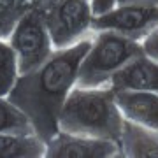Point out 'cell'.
<instances>
[{"label": "cell", "mask_w": 158, "mask_h": 158, "mask_svg": "<svg viewBox=\"0 0 158 158\" xmlns=\"http://www.w3.org/2000/svg\"><path fill=\"white\" fill-rule=\"evenodd\" d=\"M95 35V34H93ZM93 35L63 49H55L44 63L19 74L7 98L28 116L35 134L44 141L58 132V116L65 98L76 86L77 70Z\"/></svg>", "instance_id": "obj_1"}, {"label": "cell", "mask_w": 158, "mask_h": 158, "mask_svg": "<svg viewBox=\"0 0 158 158\" xmlns=\"http://www.w3.org/2000/svg\"><path fill=\"white\" fill-rule=\"evenodd\" d=\"M123 119L116 104V91L111 86H74L60 111L58 130L76 135L119 141Z\"/></svg>", "instance_id": "obj_2"}, {"label": "cell", "mask_w": 158, "mask_h": 158, "mask_svg": "<svg viewBox=\"0 0 158 158\" xmlns=\"http://www.w3.org/2000/svg\"><path fill=\"white\" fill-rule=\"evenodd\" d=\"M142 55L141 42L109 30H98L93 35L90 49L86 51L77 70L76 86L79 88H98L109 86L114 74Z\"/></svg>", "instance_id": "obj_3"}, {"label": "cell", "mask_w": 158, "mask_h": 158, "mask_svg": "<svg viewBox=\"0 0 158 158\" xmlns=\"http://www.w3.org/2000/svg\"><path fill=\"white\" fill-rule=\"evenodd\" d=\"M42 11L55 49L74 46L95 34L91 0H49Z\"/></svg>", "instance_id": "obj_4"}, {"label": "cell", "mask_w": 158, "mask_h": 158, "mask_svg": "<svg viewBox=\"0 0 158 158\" xmlns=\"http://www.w3.org/2000/svg\"><path fill=\"white\" fill-rule=\"evenodd\" d=\"M7 40L16 53L19 74L37 69L55 53L44 11L40 7H32L25 12Z\"/></svg>", "instance_id": "obj_5"}, {"label": "cell", "mask_w": 158, "mask_h": 158, "mask_svg": "<svg viewBox=\"0 0 158 158\" xmlns=\"http://www.w3.org/2000/svg\"><path fill=\"white\" fill-rule=\"evenodd\" d=\"M158 27V6L118 4L113 9L93 16V30H109L139 40Z\"/></svg>", "instance_id": "obj_6"}, {"label": "cell", "mask_w": 158, "mask_h": 158, "mask_svg": "<svg viewBox=\"0 0 158 158\" xmlns=\"http://www.w3.org/2000/svg\"><path fill=\"white\" fill-rule=\"evenodd\" d=\"M46 158H121V149L118 141L58 130L46 141Z\"/></svg>", "instance_id": "obj_7"}, {"label": "cell", "mask_w": 158, "mask_h": 158, "mask_svg": "<svg viewBox=\"0 0 158 158\" xmlns=\"http://www.w3.org/2000/svg\"><path fill=\"white\" fill-rule=\"evenodd\" d=\"M109 86L114 91L135 90L158 93V62L148 58L146 55H139L114 74Z\"/></svg>", "instance_id": "obj_8"}, {"label": "cell", "mask_w": 158, "mask_h": 158, "mask_svg": "<svg viewBox=\"0 0 158 158\" xmlns=\"http://www.w3.org/2000/svg\"><path fill=\"white\" fill-rule=\"evenodd\" d=\"M116 104L123 118L158 132V93L156 91H116Z\"/></svg>", "instance_id": "obj_9"}, {"label": "cell", "mask_w": 158, "mask_h": 158, "mask_svg": "<svg viewBox=\"0 0 158 158\" xmlns=\"http://www.w3.org/2000/svg\"><path fill=\"white\" fill-rule=\"evenodd\" d=\"M118 142L121 158H158V132L127 118Z\"/></svg>", "instance_id": "obj_10"}, {"label": "cell", "mask_w": 158, "mask_h": 158, "mask_svg": "<svg viewBox=\"0 0 158 158\" xmlns=\"http://www.w3.org/2000/svg\"><path fill=\"white\" fill-rule=\"evenodd\" d=\"M46 141L37 134H0V158H42Z\"/></svg>", "instance_id": "obj_11"}, {"label": "cell", "mask_w": 158, "mask_h": 158, "mask_svg": "<svg viewBox=\"0 0 158 158\" xmlns=\"http://www.w3.org/2000/svg\"><path fill=\"white\" fill-rule=\"evenodd\" d=\"M35 134L28 116L7 97H0V134Z\"/></svg>", "instance_id": "obj_12"}, {"label": "cell", "mask_w": 158, "mask_h": 158, "mask_svg": "<svg viewBox=\"0 0 158 158\" xmlns=\"http://www.w3.org/2000/svg\"><path fill=\"white\" fill-rule=\"evenodd\" d=\"M19 76L16 53L9 40L0 39V97H7Z\"/></svg>", "instance_id": "obj_13"}, {"label": "cell", "mask_w": 158, "mask_h": 158, "mask_svg": "<svg viewBox=\"0 0 158 158\" xmlns=\"http://www.w3.org/2000/svg\"><path fill=\"white\" fill-rule=\"evenodd\" d=\"M28 9L25 0H0V39H9L19 18Z\"/></svg>", "instance_id": "obj_14"}, {"label": "cell", "mask_w": 158, "mask_h": 158, "mask_svg": "<svg viewBox=\"0 0 158 158\" xmlns=\"http://www.w3.org/2000/svg\"><path fill=\"white\" fill-rule=\"evenodd\" d=\"M141 49L142 55H146L148 58L158 62V27H155L146 37L141 39Z\"/></svg>", "instance_id": "obj_15"}, {"label": "cell", "mask_w": 158, "mask_h": 158, "mask_svg": "<svg viewBox=\"0 0 158 158\" xmlns=\"http://www.w3.org/2000/svg\"><path fill=\"white\" fill-rule=\"evenodd\" d=\"M118 4V0H91V6H93V14H102V12L113 9Z\"/></svg>", "instance_id": "obj_16"}, {"label": "cell", "mask_w": 158, "mask_h": 158, "mask_svg": "<svg viewBox=\"0 0 158 158\" xmlns=\"http://www.w3.org/2000/svg\"><path fill=\"white\" fill-rule=\"evenodd\" d=\"M118 4H135V6H158V0H118ZM116 4V6H118Z\"/></svg>", "instance_id": "obj_17"}]
</instances>
